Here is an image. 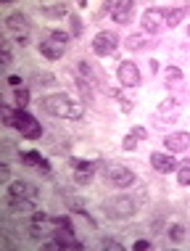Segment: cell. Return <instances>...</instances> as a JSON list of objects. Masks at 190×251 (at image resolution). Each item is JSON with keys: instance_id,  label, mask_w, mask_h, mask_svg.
Masks as SVG:
<instances>
[{"instance_id": "9a60e30c", "label": "cell", "mask_w": 190, "mask_h": 251, "mask_svg": "<svg viewBox=\"0 0 190 251\" xmlns=\"http://www.w3.org/2000/svg\"><path fill=\"white\" fill-rule=\"evenodd\" d=\"M164 148H166V153H185L188 148H190V135L188 132H169L166 138H164Z\"/></svg>"}, {"instance_id": "d4e9b609", "label": "cell", "mask_w": 190, "mask_h": 251, "mask_svg": "<svg viewBox=\"0 0 190 251\" xmlns=\"http://www.w3.org/2000/svg\"><path fill=\"white\" fill-rule=\"evenodd\" d=\"M77 90L82 93V98L87 100V103H93L95 96H93V82H87V79H79L77 77Z\"/></svg>"}, {"instance_id": "74e56055", "label": "cell", "mask_w": 190, "mask_h": 251, "mask_svg": "<svg viewBox=\"0 0 190 251\" xmlns=\"http://www.w3.org/2000/svg\"><path fill=\"white\" fill-rule=\"evenodd\" d=\"M132 249H135V251H148V249H151V241L140 238V241H135V243H132Z\"/></svg>"}, {"instance_id": "6da1fadb", "label": "cell", "mask_w": 190, "mask_h": 251, "mask_svg": "<svg viewBox=\"0 0 190 251\" xmlns=\"http://www.w3.org/2000/svg\"><path fill=\"white\" fill-rule=\"evenodd\" d=\"M40 108L58 119H82V103H74L66 93H50L40 98Z\"/></svg>"}, {"instance_id": "836d02e7", "label": "cell", "mask_w": 190, "mask_h": 251, "mask_svg": "<svg viewBox=\"0 0 190 251\" xmlns=\"http://www.w3.org/2000/svg\"><path fill=\"white\" fill-rule=\"evenodd\" d=\"M35 172H37V175H43V177H50V175H53V167H50V161H48V159H43V161H40V167L35 169Z\"/></svg>"}, {"instance_id": "7c38bea8", "label": "cell", "mask_w": 190, "mask_h": 251, "mask_svg": "<svg viewBox=\"0 0 190 251\" xmlns=\"http://www.w3.org/2000/svg\"><path fill=\"white\" fill-rule=\"evenodd\" d=\"M5 29L13 32V35H29V29H32V22H29V16H26L24 11H13L5 16Z\"/></svg>"}, {"instance_id": "8992f818", "label": "cell", "mask_w": 190, "mask_h": 251, "mask_svg": "<svg viewBox=\"0 0 190 251\" xmlns=\"http://www.w3.org/2000/svg\"><path fill=\"white\" fill-rule=\"evenodd\" d=\"M69 167L74 169V182L77 185H90L95 177V169L100 167V161H82V159H69Z\"/></svg>"}, {"instance_id": "4dcf8cb0", "label": "cell", "mask_w": 190, "mask_h": 251, "mask_svg": "<svg viewBox=\"0 0 190 251\" xmlns=\"http://www.w3.org/2000/svg\"><path fill=\"white\" fill-rule=\"evenodd\" d=\"M48 35H50L53 40H58V43H64V45H69V40H71L69 32H61V29H50Z\"/></svg>"}, {"instance_id": "e575fe53", "label": "cell", "mask_w": 190, "mask_h": 251, "mask_svg": "<svg viewBox=\"0 0 190 251\" xmlns=\"http://www.w3.org/2000/svg\"><path fill=\"white\" fill-rule=\"evenodd\" d=\"M13 117H16V111L11 106H3V125L5 127H13Z\"/></svg>"}, {"instance_id": "d590c367", "label": "cell", "mask_w": 190, "mask_h": 251, "mask_svg": "<svg viewBox=\"0 0 190 251\" xmlns=\"http://www.w3.org/2000/svg\"><path fill=\"white\" fill-rule=\"evenodd\" d=\"M5 85H8V87H13V90H22V87H24V79L19 77V74H11V77L5 79Z\"/></svg>"}, {"instance_id": "3957f363", "label": "cell", "mask_w": 190, "mask_h": 251, "mask_svg": "<svg viewBox=\"0 0 190 251\" xmlns=\"http://www.w3.org/2000/svg\"><path fill=\"white\" fill-rule=\"evenodd\" d=\"M13 130L22 132V138L26 140H40L45 135V127L32 117L26 108H16V117H13Z\"/></svg>"}, {"instance_id": "603a6c76", "label": "cell", "mask_w": 190, "mask_h": 251, "mask_svg": "<svg viewBox=\"0 0 190 251\" xmlns=\"http://www.w3.org/2000/svg\"><path fill=\"white\" fill-rule=\"evenodd\" d=\"M164 77H166V85L172 82V87H180L182 85V69H177V66H166Z\"/></svg>"}, {"instance_id": "484cf974", "label": "cell", "mask_w": 190, "mask_h": 251, "mask_svg": "<svg viewBox=\"0 0 190 251\" xmlns=\"http://www.w3.org/2000/svg\"><path fill=\"white\" fill-rule=\"evenodd\" d=\"M13 103H16V108H26L29 106V90H26V87L13 90Z\"/></svg>"}, {"instance_id": "1f68e13d", "label": "cell", "mask_w": 190, "mask_h": 251, "mask_svg": "<svg viewBox=\"0 0 190 251\" xmlns=\"http://www.w3.org/2000/svg\"><path fill=\"white\" fill-rule=\"evenodd\" d=\"M0 58H3V66H11V64H13V56H11V43H5V40H3V53H0Z\"/></svg>"}, {"instance_id": "2e32d148", "label": "cell", "mask_w": 190, "mask_h": 251, "mask_svg": "<svg viewBox=\"0 0 190 251\" xmlns=\"http://www.w3.org/2000/svg\"><path fill=\"white\" fill-rule=\"evenodd\" d=\"M132 11H135V3L132 0H117V3H114V8H111V19L117 24H130L132 22Z\"/></svg>"}, {"instance_id": "4316f807", "label": "cell", "mask_w": 190, "mask_h": 251, "mask_svg": "<svg viewBox=\"0 0 190 251\" xmlns=\"http://www.w3.org/2000/svg\"><path fill=\"white\" fill-rule=\"evenodd\" d=\"M145 43H148L145 35H130V37H127V48H130V50H142V48H145Z\"/></svg>"}, {"instance_id": "30bf717a", "label": "cell", "mask_w": 190, "mask_h": 251, "mask_svg": "<svg viewBox=\"0 0 190 251\" xmlns=\"http://www.w3.org/2000/svg\"><path fill=\"white\" fill-rule=\"evenodd\" d=\"M5 209L11 212V217H22V220H24V217H32V212H35V201L5 193Z\"/></svg>"}, {"instance_id": "8d00e7d4", "label": "cell", "mask_w": 190, "mask_h": 251, "mask_svg": "<svg viewBox=\"0 0 190 251\" xmlns=\"http://www.w3.org/2000/svg\"><path fill=\"white\" fill-rule=\"evenodd\" d=\"M130 132H132V135H135V138H138V140H145V138H148V130H145V127H140V125H135Z\"/></svg>"}, {"instance_id": "f546056e", "label": "cell", "mask_w": 190, "mask_h": 251, "mask_svg": "<svg viewBox=\"0 0 190 251\" xmlns=\"http://www.w3.org/2000/svg\"><path fill=\"white\" fill-rule=\"evenodd\" d=\"M177 182H180V185H190V161L177 169Z\"/></svg>"}, {"instance_id": "f1b7e54d", "label": "cell", "mask_w": 190, "mask_h": 251, "mask_svg": "<svg viewBox=\"0 0 190 251\" xmlns=\"http://www.w3.org/2000/svg\"><path fill=\"white\" fill-rule=\"evenodd\" d=\"M166 233H169V241H172V243H182V241H185V227H182V225H172Z\"/></svg>"}, {"instance_id": "44dd1931", "label": "cell", "mask_w": 190, "mask_h": 251, "mask_svg": "<svg viewBox=\"0 0 190 251\" xmlns=\"http://www.w3.org/2000/svg\"><path fill=\"white\" fill-rule=\"evenodd\" d=\"M19 161H22V167H32V169H37L40 167V161H43V153L40 151H19Z\"/></svg>"}, {"instance_id": "277c9868", "label": "cell", "mask_w": 190, "mask_h": 251, "mask_svg": "<svg viewBox=\"0 0 190 251\" xmlns=\"http://www.w3.org/2000/svg\"><path fill=\"white\" fill-rule=\"evenodd\" d=\"M117 48H119V35H117V32H111V29H103V32H98V35L93 37V53H95V56H100V58L114 56Z\"/></svg>"}, {"instance_id": "5bb4252c", "label": "cell", "mask_w": 190, "mask_h": 251, "mask_svg": "<svg viewBox=\"0 0 190 251\" xmlns=\"http://www.w3.org/2000/svg\"><path fill=\"white\" fill-rule=\"evenodd\" d=\"M8 193H11V196H19V199H32V201H37L40 188L35 185V182H29V180H11V182H8Z\"/></svg>"}, {"instance_id": "4fadbf2b", "label": "cell", "mask_w": 190, "mask_h": 251, "mask_svg": "<svg viewBox=\"0 0 190 251\" xmlns=\"http://www.w3.org/2000/svg\"><path fill=\"white\" fill-rule=\"evenodd\" d=\"M151 167H153L159 175H169V172H177V169H180V161L174 159L172 153L153 151V153H151Z\"/></svg>"}, {"instance_id": "d6a6232c", "label": "cell", "mask_w": 190, "mask_h": 251, "mask_svg": "<svg viewBox=\"0 0 190 251\" xmlns=\"http://www.w3.org/2000/svg\"><path fill=\"white\" fill-rule=\"evenodd\" d=\"M138 143H140V140L130 132V135H124V140H121V148H124V151H135V146H138Z\"/></svg>"}, {"instance_id": "8fae6325", "label": "cell", "mask_w": 190, "mask_h": 251, "mask_svg": "<svg viewBox=\"0 0 190 251\" xmlns=\"http://www.w3.org/2000/svg\"><path fill=\"white\" fill-rule=\"evenodd\" d=\"M37 48H40V53H43L48 61H58V58H64V53L69 50V45H64V43H58V40H53L50 35H45L37 43Z\"/></svg>"}, {"instance_id": "f35d334b", "label": "cell", "mask_w": 190, "mask_h": 251, "mask_svg": "<svg viewBox=\"0 0 190 251\" xmlns=\"http://www.w3.org/2000/svg\"><path fill=\"white\" fill-rule=\"evenodd\" d=\"M0 177H3V180H8V177H11V167H8V161H3V164H0Z\"/></svg>"}, {"instance_id": "7a4b0ae2", "label": "cell", "mask_w": 190, "mask_h": 251, "mask_svg": "<svg viewBox=\"0 0 190 251\" xmlns=\"http://www.w3.org/2000/svg\"><path fill=\"white\" fill-rule=\"evenodd\" d=\"M103 217L106 220H114V222H124L130 220V217H135V212H138V203H135L130 196H114V199L103 201Z\"/></svg>"}, {"instance_id": "ffe728a7", "label": "cell", "mask_w": 190, "mask_h": 251, "mask_svg": "<svg viewBox=\"0 0 190 251\" xmlns=\"http://www.w3.org/2000/svg\"><path fill=\"white\" fill-rule=\"evenodd\" d=\"M164 11V22H166V26H177L182 19L188 16V8L182 5V8H161Z\"/></svg>"}, {"instance_id": "52a82bcc", "label": "cell", "mask_w": 190, "mask_h": 251, "mask_svg": "<svg viewBox=\"0 0 190 251\" xmlns=\"http://www.w3.org/2000/svg\"><path fill=\"white\" fill-rule=\"evenodd\" d=\"M140 26H142V32L145 35H161L164 32V11L161 8H145V13H142V19H140Z\"/></svg>"}, {"instance_id": "ab89813d", "label": "cell", "mask_w": 190, "mask_h": 251, "mask_svg": "<svg viewBox=\"0 0 190 251\" xmlns=\"http://www.w3.org/2000/svg\"><path fill=\"white\" fill-rule=\"evenodd\" d=\"M29 43H32V40H29V35H19V37H16V45H19V48H26Z\"/></svg>"}, {"instance_id": "ba28073f", "label": "cell", "mask_w": 190, "mask_h": 251, "mask_svg": "<svg viewBox=\"0 0 190 251\" xmlns=\"http://www.w3.org/2000/svg\"><path fill=\"white\" fill-rule=\"evenodd\" d=\"M53 238L61 243V249H64V251H82V249H85V243H79L77 238H74V227H71V222L56 225V230H53Z\"/></svg>"}, {"instance_id": "9c48e42d", "label": "cell", "mask_w": 190, "mask_h": 251, "mask_svg": "<svg viewBox=\"0 0 190 251\" xmlns=\"http://www.w3.org/2000/svg\"><path fill=\"white\" fill-rule=\"evenodd\" d=\"M117 77H119V85H124V87H138L142 82V74L135 61H121L117 69Z\"/></svg>"}, {"instance_id": "83f0119b", "label": "cell", "mask_w": 190, "mask_h": 251, "mask_svg": "<svg viewBox=\"0 0 190 251\" xmlns=\"http://www.w3.org/2000/svg\"><path fill=\"white\" fill-rule=\"evenodd\" d=\"M100 249H106V251H124V243L117 241V238H111V235H106V238H100Z\"/></svg>"}, {"instance_id": "d6986e66", "label": "cell", "mask_w": 190, "mask_h": 251, "mask_svg": "<svg viewBox=\"0 0 190 251\" xmlns=\"http://www.w3.org/2000/svg\"><path fill=\"white\" fill-rule=\"evenodd\" d=\"M43 16L45 19H64V16H71L69 8H66V3H53V5H43Z\"/></svg>"}, {"instance_id": "ac0fdd59", "label": "cell", "mask_w": 190, "mask_h": 251, "mask_svg": "<svg viewBox=\"0 0 190 251\" xmlns=\"http://www.w3.org/2000/svg\"><path fill=\"white\" fill-rule=\"evenodd\" d=\"M48 148H50V153L53 156H66L69 153V148H71V143H69V138H64V135H50V140H48Z\"/></svg>"}, {"instance_id": "cb8c5ba5", "label": "cell", "mask_w": 190, "mask_h": 251, "mask_svg": "<svg viewBox=\"0 0 190 251\" xmlns=\"http://www.w3.org/2000/svg\"><path fill=\"white\" fill-rule=\"evenodd\" d=\"M82 32H85L82 19H79L77 13H71V16H69V35L71 37H82Z\"/></svg>"}, {"instance_id": "7402d4cb", "label": "cell", "mask_w": 190, "mask_h": 251, "mask_svg": "<svg viewBox=\"0 0 190 251\" xmlns=\"http://www.w3.org/2000/svg\"><path fill=\"white\" fill-rule=\"evenodd\" d=\"M32 85L50 87V85H56V77H53L50 72H32Z\"/></svg>"}, {"instance_id": "5b68a950", "label": "cell", "mask_w": 190, "mask_h": 251, "mask_svg": "<svg viewBox=\"0 0 190 251\" xmlns=\"http://www.w3.org/2000/svg\"><path fill=\"white\" fill-rule=\"evenodd\" d=\"M103 175H106V182L114 188H130V185H135V180H138L132 169H127L121 164H114V167L103 169Z\"/></svg>"}, {"instance_id": "60d3db41", "label": "cell", "mask_w": 190, "mask_h": 251, "mask_svg": "<svg viewBox=\"0 0 190 251\" xmlns=\"http://www.w3.org/2000/svg\"><path fill=\"white\" fill-rule=\"evenodd\" d=\"M188 37H190V26H188Z\"/></svg>"}, {"instance_id": "e0dca14e", "label": "cell", "mask_w": 190, "mask_h": 251, "mask_svg": "<svg viewBox=\"0 0 190 251\" xmlns=\"http://www.w3.org/2000/svg\"><path fill=\"white\" fill-rule=\"evenodd\" d=\"M177 117H180V106H177V100H174V98H169V100H164V103L159 106L156 122H159V119H169V122H174Z\"/></svg>"}]
</instances>
